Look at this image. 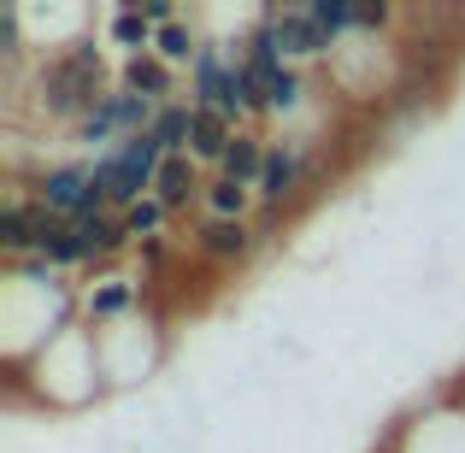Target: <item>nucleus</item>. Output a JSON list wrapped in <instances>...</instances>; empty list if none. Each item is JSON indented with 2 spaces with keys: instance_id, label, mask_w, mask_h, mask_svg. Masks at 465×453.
<instances>
[{
  "instance_id": "obj_1",
  "label": "nucleus",
  "mask_w": 465,
  "mask_h": 453,
  "mask_svg": "<svg viewBox=\"0 0 465 453\" xmlns=\"http://www.w3.org/2000/svg\"><path fill=\"white\" fill-rule=\"evenodd\" d=\"M24 189L35 194V206L42 212H54V218H94V212H113L106 206V189L94 182V171H89V159H59V165H42Z\"/></svg>"
},
{
  "instance_id": "obj_2",
  "label": "nucleus",
  "mask_w": 465,
  "mask_h": 453,
  "mask_svg": "<svg viewBox=\"0 0 465 453\" xmlns=\"http://www.w3.org/2000/svg\"><path fill=\"white\" fill-rule=\"evenodd\" d=\"M312 142L307 136H272V153H265V171H260V206H283L295 212L301 201L312 194Z\"/></svg>"
},
{
  "instance_id": "obj_3",
  "label": "nucleus",
  "mask_w": 465,
  "mask_h": 453,
  "mask_svg": "<svg viewBox=\"0 0 465 453\" xmlns=\"http://www.w3.org/2000/svg\"><path fill=\"white\" fill-rule=\"evenodd\" d=\"M189 253H194L201 265H213V271H236V265H248L253 253H260V236H253V224L194 218V230H189Z\"/></svg>"
},
{
  "instance_id": "obj_4",
  "label": "nucleus",
  "mask_w": 465,
  "mask_h": 453,
  "mask_svg": "<svg viewBox=\"0 0 465 453\" xmlns=\"http://www.w3.org/2000/svg\"><path fill=\"white\" fill-rule=\"evenodd\" d=\"M142 312V283L136 277H118V271H101L94 289H83V324L89 330H113L124 318Z\"/></svg>"
},
{
  "instance_id": "obj_5",
  "label": "nucleus",
  "mask_w": 465,
  "mask_h": 453,
  "mask_svg": "<svg viewBox=\"0 0 465 453\" xmlns=\"http://www.w3.org/2000/svg\"><path fill=\"white\" fill-rule=\"evenodd\" d=\"M277 18V35H283V54H289V65H307V59H336V35L330 30H318V18L307 6H265Z\"/></svg>"
},
{
  "instance_id": "obj_6",
  "label": "nucleus",
  "mask_w": 465,
  "mask_h": 453,
  "mask_svg": "<svg viewBox=\"0 0 465 453\" xmlns=\"http://www.w3.org/2000/svg\"><path fill=\"white\" fill-rule=\"evenodd\" d=\"M153 194L165 201L171 218L189 212V206H201V194H206V165H194L189 153H171L165 165H159V177H153Z\"/></svg>"
},
{
  "instance_id": "obj_7",
  "label": "nucleus",
  "mask_w": 465,
  "mask_h": 453,
  "mask_svg": "<svg viewBox=\"0 0 465 453\" xmlns=\"http://www.w3.org/2000/svg\"><path fill=\"white\" fill-rule=\"evenodd\" d=\"M118 89L142 94V101H153V106H171V101H183V94H177V71H171L159 54L124 59V65H118Z\"/></svg>"
},
{
  "instance_id": "obj_8",
  "label": "nucleus",
  "mask_w": 465,
  "mask_h": 453,
  "mask_svg": "<svg viewBox=\"0 0 465 453\" xmlns=\"http://www.w3.org/2000/svg\"><path fill=\"white\" fill-rule=\"evenodd\" d=\"M236 130L242 124H230L218 106H194V130H189V159L194 165H213L218 171V159L230 153V142H236Z\"/></svg>"
},
{
  "instance_id": "obj_9",
  "label": "nucleus",
  "mask_w": 465,
  "mask_h": 453,
  "mask_svg": "<svg viewBox=\"0 0 465 453\" xmlns=\"http://www.w3.org/2000/svg\"><path fill=\"white\" fill-rule=\"evenodd\" d=\"M265 153H272V136H265V130H236V142H230V153L218 159V177L242 182V189H260Z\"/></svg>"
},
{
  "instance_id": "obj_10",
  "label": "nucleus",
  "mask_w": 465,
  "mask_h": 453,
  "mask_svg": "<svg viewBox=\"0 0 465 453\" xmlns=\"http://www.w3.org/2000/svg\"><path fill=\"white\" fill-rule=\"evenodd\" d=\"M253 212H260V194L242 189V182L230 177H206V194H201V218H224V224H253Z\"/></svg>"
},
{
  "instance_id": "obj_11",
  "label": "nucleus",
  "mask_w": 465,
  "mask_h": 453,
  "mask_svg": "<svg viewBox=\"0 0 465 453\" xmlns=\"http://www.w3.org/2000/svg\"><path fill=\"white\" fill-rule=\"evenodd\" d=\"M106 42H113V47H124V59H142V54H153L159 30H153L148 18H142V6H136V0H124V6H113V12H106Z\"/></svg>"
},
{
  "instance_id": "obj_12",
  "label": "nucleus",
  "mask_w": 465,
  "mask_h": 453,
  "mask_svg": "<svg viewBox=\"0 0 465 453\" xmlns=\"http://www.w3.org/2000/svg\"><path fill=\"white\" fill-rule=\"evenodd\" d=\"M242 59H248L260 77H272V71H283V65H289L283 35H277V18H272V12H260V18L242 30Z\"/></svg>"
},
{
  "instance_id": "obj_13",
  "label": "nucleus",
  "mask_w": 465,
  "mask_h": 453,
  "mask_svg": "<svg viewBox=\"0 0 465 453\" xmlns=\"http://www.w3.org/2000/svg\"><path fill=\"white\" fill-rule=\"evenodd\" d=\"M201 47H206V35H201V30H194V24H189V18H177V24H165V30H159V42H153V54H159V59H165V65H171V71H189V65H194V54H201Z\"/></svg>"
},
{
  "instance_id": "obj_14",
  "label": "nucleus",
  "mask_w": 465,
  "mask_h": 453,
  "mask_svg": "<svg viewBox=\"0 0 465 453\" xmlns=\"http://www.w3.org/2000/svg\"><path fill=\"white\" fill-rule=\"evenodd\" d=\"M118 218H124L130 253H136L142 241H153V236H171V212H165V201H159V194H148V201H136L130 212H118Z\"/></svg>"
},
{
  "instance_id": "obj_15",
  "label": "nucleus",
  "mask_w": 465,
  "mask_h": 453,
  "mask_svg": "<svg viewBox=\"0 0 465 453\" xmlns=\"http://www.w3.org/2000/svg\"><path fill=\"white\" fill-rule=\"evenodd\" d=\"M265 101H272V118H295L307 106V71L301 65H283L265 77Z\"/></svg>"
},
{
  "instance_id": "obj_16",
  "label": "nucleus",
  "mask_w": 465,
  "mask_h": 453,
  "mask_svg": "<svg viewBox=\"0 0 465 453\" xmlns=\"http://www.w3.org/2000/svg\"><path fill=\"white\" fill-rule=\"evenodd\" d=\"M189 130H194V106H189V101L159 106V118H153V142H159L165 153H189Z\"/></svg>"
},
{
  "instance_id": "obj_17",
  "label": "nucleus",
  "mask_w": 465,
  "mask_h": 453,
  "mask_svg": "<svg viewBox=\"0 0 465 453\" xmlns=\"http://www.w3.org/2000/svg\"><path fill=\"white\" fill-rule=\"evenodd\" d=\"M106 106H113V118H118V136H148L153 118H159V106L142 101V94H130V89H113Z\"/></svg>"
},
{
  "instance_id": "obj_18",
  "label": "nucleus",
  "mask_w": 465,
  "mask_h": 453,
  "mask_svg": "<svg viewBox=\"0 0 465 453\" xmlns=\"http://www.w3.org/2000/svg\"><path fill=\"white\" fill-rule=\"evenodd\" d=\"M307 12L318 18V30H330L336 42H348V35H353V12H360V0H307Z\"/></svg>"
},
{
  "instance_id": "obj_19",
  "label": "nucleus",
  "mask_w": 465,
  "mask_h": 453,
  "mask_svg": "<svg viewBox=\"0 0 465 453\" xmlns=\"http://www.w3.org/2000/svg\"><path fill=\"white\" fill-rule=\"evenodd\" d=\"M130 260L142 265V283H153V277H165V271H171V260H177V236H153V241H142Z\"/></svg>"
},
{
  "instance_id": "obj_20",
  "label": "nucleus",
  "mask_w": 465,
  "mask_h": 453,
  "mask_svg": "<svg viewBox=\"0 0 465 453\" xmlns=\"http://www.w3.org/2000/svg\"><path fill=\"white\" fill-rule=\"evenodd\" d=\"M353 30H360V35L395 30V6H383V0H360V12H353Z\"/></svg>"
},
{
  "instance_id": "obj_21",
  "label": "nucleus",
  "mask_w": 465,
  "mask_h": 453,
  "mask_svg": "<svg viewBox=\"0 0 465 453\" xmlns=\"http://www.w3.org/2000/svg\"><path fill=\"white\" fill-rule=\"evenodd\" d=\"M283 224H289L283 206H260V212H253V236H260V248H265V241H277V230H283Z\"/></svg>"
}]
</instances>
